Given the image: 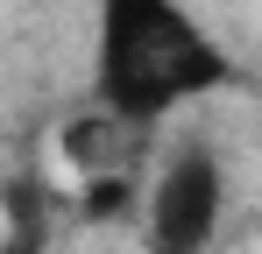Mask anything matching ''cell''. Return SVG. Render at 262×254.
<instances>
[{
    "label": "cell",
    "instance_id": "1",
    "mask_svg": "<svg viewBox=\"0 0 262 254\" xmlns=\"http://www.w3.org/2000/svg\"><path fill=\"white\" fill-rule=\"evenodd\" d=\"M227 78H234V57L191 21L184 0H99L92 92L128 127H156L163 113L220 92Z\"/></svg>",
    "mask_w": 262,
    "mask_h": 254
},
{
    "label": "cell",
    "instance_id": "4",
    "mask_svg": "<svg viewBox=\"0 0 262 254\" xmlns=\"http://www.w3.org/2000/svg\"><path fill=\"white\" fill-rule=\"evenodd\" d=\"M135 212V176H85L78 184V219L85 226H114V219H128Z\"/></svg>",
    "mask_w": 262,
    "mask_h": 254
},
{
    "label": "cell",
    "instance_id": "2",
    "mask_svg": "<svg viewBox=\"0 0 262 254\" xmlns=\"http://www.w3.org/2000/svg\"><path fill=\"white\" fill-rule=\"evenodd\" d=\"M220 212H227L220 156L206 148V141L170 148V163H163V176L149 184V205H142L149 254H206L213 233H220Z\"/></svg>",
    "mask_w": 262,
    "mask_h": 254
},
{
    "label": "cell",
    "instance_id": "3",
    "mask_svg": "<svg viewBox=\"0 0 262 254\" xmlns=\"http://www.w3.org/2000/svg\"><path fill=\"white\" fill-rule=\"evenodd\" d=\"M135 134H142V127H128L121 113H106V106H92V113H78V120H64L57 148H64V163L78 169V176H121Z\"/></svg>",
    "mask_w": 262,
    "mask_h": 254
},
{
    "label": "cell",
    "instance_id": "5",
    "mask_svg": "<svg viewBox=\"0 0 262 254\" xmlns=\"http://www.w3.org/2000/svg\"><path fill=\"white\" fill-rule=\"evenodd\" d=\"M0 254H43V247H29V240H0Z\"/></svg>",
    "mask_w": 262,
    "mask_h": 254
}]
</instances>
